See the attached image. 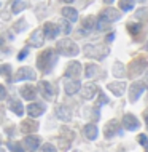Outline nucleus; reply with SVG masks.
I'll return each instance as SVG.
<instances>
[{"mask_svg": "<svg viewBox=\"0 0 148 152\" xmlns=\"http://www.w3.org/2000/svg\"><path fill=\"white\" fill-rule=\"evenodd\" d=\"M56 61H57V58H56L54 51L45 50L42 55H38V58H37V67L42 72L48 74V72H51V69H53V66L56 64Z\"/></svg>", "mask_w": 148, "mask_h": 152, "instance_id": "obj_1", "label": "nucleus"}, {"mask_svg": "<svg viewBox=\"0 0 148 152\" xmlns=\"http://www.w3.org/2000/svg\"><path fill=\"white\" fill-rule=\"evenodd\" d=\"M56 51L59 53V55H62V56L70 58V56H77V55H78L80 48H78V45L73 42V40H70V39H62V40H59V42H57Z\"/></svg>", "mask_w": 148, "mask_h": 152, "instance_id": "obj_2", "label": "nucleus"}, {"mask_svg": "<svg viewBox=\"0 0 148 152\" xmlns=\"http://www.w3.org/2000/svg\"><path fill=\"white\" fill-rule=\"evenodd\" d=\"M110 53L108 47L107 45H102V43H91V45H86L84 47V55L88 56V58H94L97 61L104 59L107 55Z\"/></svg>", "mask_w": 148, "mask_h": 152, "instance_id": "obj_3", "label": "nucleus"}, {"mask_svg": "<svg viewBox=\"0 0 148 152\" xmlns=\"http://www.w3.org/2000/svg\"><path fill=\"white\" fill-rule=\"evenodd\" d=\"M148 67V58H142V56H139V58H135L132 63H131L129 66V75H139V74H142L143 72V69H147Z\"/></svg>", "mask_w": 148, "mask_h": 152, "instance_id": "obj_4", "label": "nucleus"}, {"mask_svg": "<svg viewBox=\"0 0 148 152\" xmlns=\"http://www.w3.org/2000/svg\"><path fill=\"white\" fill-rule=\"evenodd\" d=\"M147 85L143 83V82H134V83H131V90H129V101L131 102H135L139 99V98L142 96V93L145 91Z\"/></svg>", "mask_w": 148, "mask_h": 152, "instance_id": "obj_5", "label": "nucleus"}, {"mask_svg": "<svg viewBox=\"0 0 148 152\" xmlns=\"http://www.w3.org/2000/svg\"><path fill=\"white\" fill-rule=\"evenodd\" d=\"M104 133H105V138L110 139V138L116 136V134H123V130H121L120 123H118L116 120H110V122L105 125Z\"/></svg>", "mask_w": 148, "mask_h": 152, "instance_id": "obj_6", "label": "nucleus"}, {"mask_svg": "<svg viewBox=\"0 0 148 152\" xmlns=\"http://www.w3.org/2000/svg\"><path fill=\"white\" fill-rule=\"evenodd\" d=\"M37 79V74L34 69L30 67H21L18 69V72H16L14 75V80L16 82H21V80H35Z\"/></svg>", "mask_w": 148, "mask_h": 152, "instance_id": "obj_7", "label": "nucleus"}, {"mask_svg": "<svg viewBox=\"0 0 148 152\" xmlns=\"http://www.w3.org/2000/svg\"><path fill=\"white\" fill-rule=\"evenodd\" d=\"M123 126L129 131H135V130L140 128V122H139L137 117L132 115V114H126V115L123 117Z\"/></svg>", "mask_w": 148, "mask_h": 152, "instance_id": "obj_8", "label": "nucleus"}, {"mask_svg": "<svg viewBox=\"0 0 148 152\" xmlns=\"http://www.w3.org/2000/svg\"><path fill=\"white\" fill-rule=\"evenodd\" d=\"M81 69H83V66H81L78 61H72V63H69L67 69H65V77H70V79H78L81 74Z\"/></svg>", "mask_w": 148, "mask_h": 152, "instance_id": "obj_9", "label": "nucleus"}, {"mask_svg": "<svg viewBox=\"0 0 148 152\" xmlns=\"http://www.w3.org/2000/svg\"><path fill=\"white\" fill-rule=\"evenodd\" d=\"M38 90H40V93H42V96L45 98V99H48V101H51L53 96H54V88H53V85L49 83V82H46V80L40 82Z\"/></svg>", "mask_w": 148, "mask_h": 152, "instance_id": "obj_10", "label": "nucleus"}, {"mask_svg": "<svg viewBox=\"0 0 148 152\" xmlns=\"http://www.w3.org/2000/svg\"><path fill=\"white\" fill-rule=\"evenodd\" d=\"M120 18H121V15L118 13V10H115V8H105L100 13V19H104L107 23H115Z\"/></svg>", "mask_w": 148, "mask_h": 152, "instance_id": "obj_11", "label": "nucleus"}, {"mask_svg": "<svg viewBox=\"0 0 148 152\" xmlns=\"http://www.w3.org/2000/svg\"><path fill=\"white\" fill-rule=\"evenodd\" d=\"M43 42H45V34H43L42 29L34 31V32H32V35L29 37V45H32V47H35V48L42 47Z\"/></svg>", "mask_w": 148, "mask_h": 152, "instance_id": "obj_12", "label": "nucleus"}, {"mask_svg": "<svg viewBox=\"0 0 148 152\" xmlns=\"http://www.w3.org/2000/svg\"><path fill=\"white\" fill-rule=\"evenodd\" d=\"M59 27L56 26V24H53V23H45V26H43V34L46 39H51V40H54L57 35H59Z\"/></svg>", "mask_w": 148, "mask_h": 152, "instance_id": "obj_13", "label": "nucleus"}, {"mask_svg": "<svg viewBox=\"0 0 148 152\" xmlns=\"http://www.w3.org/2000/svg\"><path fill=\"white\" fill-rule=\"evenodd\" d=\"M107 88L112 91L115 96H123L124 94V91H126V83L124 82H112V83H108L107 85Z\"/></svg>", "mask_w": 148, "mask_h": 152, "instance_id": "obj_14", "label": "nucleus"}, {"mask_svg": "<svg viewBox=\"0 0 148 152\" xmlns=\"http://www.w3.org/2000/svg\"><path fill=\"white\" fill-rule=\"evenodd\" d=\"M97 93H99V87H97V85L96 83H88L83 88V91H81V96H83L84 99H92V98H96Z\"/></svg>", "mask_w": 148, "mask_h": 152, "instance_id": "obj_15", "label": "nucleus"}, {"mask_svg": "<svg viewBox=\"0 0 148 152\" xmlns=\"http://www.w3.org/2000/svg\"><path fill=\"white\" fill-rule=\"evenodd\" d=\"M24 144H26V147L30 152H35L40 147V138L38 136H32V134L29 133V136H26V139H24Z\"/></svg>", "mask_w": 148, "mask_h": 152, "instance_id": "obj_16", "label": "nucleus"}, {"mask_svg": "<svg viewBox=\"0 0 148 152\" xmlns=\"http://www.w3.org/2000/svg\"><path fill=\"white\" fill-rule=\"evenodd\" d=\"M38 130V122L35 120H26L21 123V131L22 133H35V131Z\"/></svg>", "mask_w": 148, "mask_h": 152, "instance_id": "obj_17", "label": "nucleus"}, {"mask_svg": "<svg viewBox=\"0 0 148 152\" xmlns=\"http://www.w3.org/2000/svg\"><path fill=\"white\" fill-rule=\"evenodd\" d=\"M27 112L30 117H40L42 114L45 112V107L42 104H37V102H32V104H29L27 107Z\"/></svg>", "mask_w": 148, "mask_h": 152, "instance_id": "obj_18", "label": "nucleus"}, {"mask_svg": "<svg viewBox=\"0 0 148 152\" xmlns=\"http://www.w3.org/2000/svg\"><path fill=\"white\" fill-rule=\"evenodd\" d=\"M21 96L26 98V99H35L37 98V90L35 87H32V85H26V87L21 88Z\"/></svg>", "mask_w": 148, "mask_h": 152, "instance_id": "obj_19", "label": "nucleus"}, {"mask_svg": "<svg viewBox=\"0 0 148 152\" xmlns=\"http://www.w3.org/2000/svg\"><path fill=\"white\" fill-rule=\"evenodd\" d=\"M10 109L13 110L18 117H21L24 114V106L21 104V101L16 99V98H11V99H10Z\"/></svg>", "mask_w": 148, "mask_h": 152, "instance_id": "obj_20", "label": "nucleus"}, {"mask_svg": "<svg viewBox=\"0 0 148 152\" xmlns=\"http://www.w3.org/2000/svg\"><path fill=\"white\" fill-rule=\"evenodd\" d=\"M56 115L61 118V120L64 122H69L72 118V112L69 110V107H65V106H57L56 109Z\"/></svg>", "mask_w": 148, "mask_h": 152, "instance_id": "obj_21", "label": "nucleus"}, {"mask_svg": "<svg viewBox=\"0 0 148 152\" xmlns=\"http://www.w3.org/2000/svg\"><path fill=\"white\" fill-rule=\"evenodd\" d=\"M62 15H64V18L69 19L70 23L78 21V11L75 10V8H72V7H65L62 10Z\"/></svg>", "mask_w": 148, "mask_h": 152, "instance_id": "obj_22", "label": "nucleus"}, {"mask_svg": "<svg viewBox=\"0 0 148 152\" xmlns=\"http://www.w3.org/2000/svg\"><path fill=\"white\" fill-rule=\"evenodd\" d=\"M80 91V82L78 80H70V82H67V83H65V93L67 94H75V93H78Z\"/></svg>", "mask_w": 148, "mask_h": 152, "instance_id": "obj_23", "label": "nucleus"}, {"mask_svg": "<svg viewBox=\"0 0 148 152\" xmlns=\"http://www.w3.org/2000/svg\"><path fill=\"white\" fill-rule=\"evenodd\" d=\"M97 133H99V130L94 123H88V125L84 126V134H86V138L91 139V141H94V139L97 138Z\"/></svg>", "mask_w": 148, "mask_h": 152, "instance_id": "obj_24", "label": "nucleus"}, {"mask_svg": "<svg viewBox=\"0 0 148 152\" xmlns=\"http://www.w3.org/2000/svg\"><path fill=\"white\" fill-rule=\"evenodd\" d=\"M26 7H27L26 0H13V3H11V11H13L14 15H18V13H21L22 10H26Z\"/></svg>", "mask_w": 148, "mask_h": 152, "instance_id": "obj_25", "label": "nucleus"}, {"mask_svg": "<svg viewBox=\"0 0 148 152\" xmlns=\"http://www.w3.org/2000/svg\"><path fill=\"white\" fill-rule=\"evenodd\" d=\"M97 71H99V67H97L96 64H88V66H86L84 75L88 77V79H91V77H96L97 75Z\"/></svg>", "mask_w": 148, "mask_h": 152, "instance_id": "obj_26", "label": "nucleus"}, {"mask_svg": "<svg viewBox=\"0 0 148 152\" xmlns=\"http://www.w3.org/2000/svg\"><path fill=\"white\" fill-rule=\"evenodd\" d=\"M96 27V21H94L92 16H88V18L83 21V31H92Z\"/></svg>", "mask_w": 148, "mask_h": 152, "instance_id": "obj_27", "label": "nucleus"}, {"mask_svg": "<svg viewBox=\"0 0 148 152\" xmlns=\"http://www.w3.org/2000/svg\"><path fill=\"white\" fill-rule=\"evenodd\" d=\"M127 31H129L132 35H137L139 32L142 31V24H139V23H129V24H127Z\"/></svg>", "mask_w": 148, "mask_h": 152, "instance_id": "obj_28", "label": "nucleus"}, {"mask_svg": "<svg viewBox=\"0 0 148 152\" xmlns=\"http://www.w3.org/2000/svg\"><path fill=\"white\" fill-rule=\"evenodd\" d=\"M120 8L123 11H131L134 8V0H120Z\"/></svg>", "mask_w": 148, "mask_h": 152, "instance_id": "obj_29", "label": "nucleus"}, {"mask_svg": "<svg viewBox=\"0 0 148 152\" xmlns=\"http://www.w3.org/2000/svg\"><path fill=\"white\" fill-rule=\"evenodd\" d=\"M113 74H115V77H123V75H124V66H123L121 63L115 64V67H113Z\"/></svg>", "mask_w": 148, "mask_h": 152, "instance_id": "obj_30", "label": "nucleus"}, {"mask_svg": "<svg viewBox=\"0 0 148 152\" xmlns=\"http://www.w3.org/2000/svg\"><path fill=\"white\" fill-rule=\"evenodd\" d=\"M0 74L5 75L8 80H10V75H11V66L10 64H5V66H0Z\"/></svg>", "mask_w": 148, "mask_h": 152, "instance_id": "obj_31", "label": "nucleus"}, {"mask_svg": "<svg viewBox=\"0 0 148 152\" xmlns=\"http://www.w3.org/2000/svg\"><path fill=\"white\" fill-rule=\"evenodd\" d=\"M8 147H10L11 152H24V149L21 147V144H19V142H10V144H8Z\"/></svg>", "mask_w": 148, "mask_h": 152, "instance_id": "obj_32", "label": "nucleus"}, {"mask_svg": "<svg viewBox=\"0 0 148 152\" xmlns=\"http://www.w3.org/2000/svg\"><path fill=\"white\" fill-rule=\"evenodd\" d=\"M139 142H140V144L147 149V152H148V138L145 136V134H139Z\"/></svg>", "mask_w": 148, "mask_h": 152, "instance_id": "obj_33", "label": "nucleus"}, {"mask_svg": "<svg viewBox=\"0 0 148 152\" xmlns=\"http://www.w3.org/2000/svg\"><path fill=\"white\" fill-rule=\"evenodd\" d=\"M42 152H56V147L53 144H49V142H46V144L42 146Z\"/></svg>", "mask_w": 148, "mask_h": 152, "instance_id": "obj_34", "label": "nucleus"}, {"mask_svg": "<svg viewBox=\"0 0 148 152\" xmlns=\"http://www.w3.org/2000/svg\"><path fill=\"white\" fill-rule=\"evenodd\" d=\"M62 31L65 34H70V31H72V26H70V23H67V19L62 21Z\"/></svg>", "mask_w": 148, "mask_h": 152, "instance_id": "obj_35", "label": "nucleus"}, {"mask_svg": "<svg viewBox=\"0 0 148 152\" xmlns=\"http://www.w3.org/2000/svg\"><path fill=\"white\" fill-rule=\"evenodd\" d=\"M97 29H99V31H105V29H108V23H107V21H104V19H99Z\"/></svg>", "mask_w": 148, "mask_h": 152, "instance_id": "obj_36", "label": "nucleus"}, {"mask_svg": "<svg viewBox=\"0 0 148 152\" xmlns=\"http://www.w3.org/2000/svg\"><path fill=\"white\" fill-rule=\"evenodd\" d=\"M99 96H100V98H99V102H97V106H104V104H107V102H108V98H105V94H99Z\"/></svg>", "mask_w": 148, "mask_h": 152, "instance_id": "obj_37", "label": "nucleus"}, {"mask_svg": "<svg viewBox=\"0 0 148 152\" xmlns=\"http://www.w3.org/2000/svg\"><path fill=\"white\" fill-rule=\"evenodd\" d=\"M27 55H29V48H24V50H22V51L18 55V59H19V61L26 59V56H27Z\"/></svg>", "mask_w": 148, "mask_h": 152, "instance_id": "obj_38", "label": "nucleus"}, {"mask_svg": "<svg viewBox=\"0 0 148 152\" xmlns=\"http://www.w3.org/2000/svg\"><path fill=\"white\" fill-rule=\"evenodd\" d=\"M5 96H6V90H5L3 85H0V99H2V98H5Z\"/></svg>", "mask_w": 148, "mask_h": 152, "instance_id": "obj_39", "label": "nucleus"}, {"mask_svg": "<svg viewBox=\"0 0 148 152\" xmlns=\"http://www.w3.org/2000/svg\"><path fill=\"white\" fill-rule=\"evenodd\" d=\"M143 83H145V85H147V87H148V72L145 74V82H143Z\"/></svg>", "mask_w": 148, "mask_h": 152, "instance_id": "obj_40", "label": "nucleus"}, {"mask_svg": "<svg viewBox=\"0 0 148 152\" xmlns=\"http://www.w3.org/2000/svg\"><path fill=\"white\" fill-rule=\"evenodd\" d=\"M62 2H65V3H72V2H75V0H62Z\"/></svg>", "mask_w": 148, "mask_h": 152, "instance_id": "obj_41", "label": "nucleus"}, {"mask_svg": "<svg viewBox=\"0 0 148 152\" xmlns=\"http://www.w3.org/2000/svg\"><path fill=\"white\" fill-rule=\"evenodd\" d=\"M104 2H105V3H108V5H110V3L113 2V0H104Z\"/></svg>", "mask_w": 148, "mask_h": 152, "instance_id": "obj_42", "label": "nucleus"}, {"mask_svg": "<svg viewBox=\"0 0 148 152\" xmlns=\"http://www.w3.org/2000/svg\"><path fill=\"white\" fill-rule=\"evenodd\" d=\"M145 122H147V125H148V112H147V115H145Z\"/></svg>", "mask_w": 148, "mask_h": 152, "instance_id": "obj_43", "label": "nucleus"}, {"mask_svg": "<svg viewBox=\"0 0 148 152\" xmlns=\"http://www.w3.org/2000/svg\"><path fill=\"white\" fill-rule=\"evenodd\" d=\"M0 152H5V149H3V147H0Z\"/></svg>", "mask_w": 148, "mask_h": 152, "instance_id": "obj_44", "label": "nucleus"}, {"mask_svg": "<svg viewBox=\"0 0 148 152\" xmlns=\"http://www.w3.org/2000/svg\"><path fill=\"white\" fill-rule=\"evenodd\" d=\"M145 48H147V50H148V42H147V45H145Z\"/></svg>", "mask_w": 148, "mask_h": 152, "instance_id": "obj_45", "label": "nucleus"}, {"mask_svg": "<svg viewBox=\"0 0 148 152\" xmlns=\"http://www.w3.org/2000/svg\"><path fill=\"white\" fill-rule=\"evenodd\" d=\"M0 45H2V42H0Z\"/></svg>", "mask_w": 148, "mask_h": 152, "instance_id": "obj_46", "label": "nucleus"}]
</instances>
